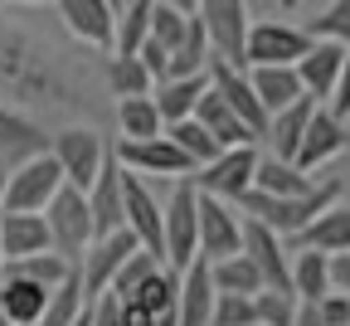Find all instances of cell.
Segmentation results:
<instances>
[{"instance_id":"6da1fadb","label":"cell","mask_w":350,"mask_h":326,"mask_svg":"<svg viewBox=\"0 0 350 326\" xmlns=\"http://www.w3.org/2000/svg\"><path fill=\"white\" fill-rule=\"evenodd\" d=\"M98 88L103 78L83 64L78 44H64L15 15H0V103L29 117H78L103 108Z\"/></svg>"},{"instance_id":"7a4b0ae2","label":"cell","mask_w":350,"mask_h":326,"mask_svg":"<svg viewBox=\"0 0 350 326\" xmlns=\"http://www.w3.org/2000/svg\"><path fill=\"white\" fill-rule=\"evenodd\" d=\"M340 195H345L340 180H321V185H312L306 195H262V190H243V195L234 200V210H239L243 219L262 224V229H273L278 239H292L297 229H306L321 210H331Z\"/></svg>"},{"instance_id":"3957f363","label":"cell","mask_w":350,"mask_h":326,"mask_svg":"<svg viewBox=\"0 0 350 326\" xmlns=\"http://www.w3.org/2000/svg\"><path fill=\"white\" fill-rule=\"evenodd\" d=\"M195 205H200V195H195L190 180H175L165 205H161V253H165L170 273H180V268H190L200 258L195 253V244H200V214H195Z\"/></svg>"},{"instance_id":"277c9868","label":"cell","mask_w":350,"mask_h":326,"mask_svg":"<svg viewBox=\"0 0 350 326\" xmlns=\"http://www.w3.org/2000/svg\"><path fill=\"white\" fill-rule=\"evenodd\" d=\"M49 156H54L64 185H73V190H88V185L98 180V171L107 166L112 147L103 142L98 127H64V131H49Z\"/></svg>"},{"instance_id":"5b68a950","label":"cell","mask_w":350,"mask_h":326,"mask_svg":"<svg viewBox=\"0 0 350 326\" xmlns=\"http://www.w3.org/2000/svg\"><path fill=\"white\" fill-rule=\"evenodd\" d=\"M44 229H49V249L78 268V258L88 253V244H93V214H88V200L83 190H73V185H64V190L44 205Z\"/></svg>"},{"instance_id":"8992f818","label":"cell","mask_w":350,"mask_h":326,"mask_svg":"<svg viewBox=\"0 0 350 326\" xmlns=\"http://www.w3.org/2000/svg\"><path fill=\"white\" fill-rule=\"evenodd\" d=\"M306 49H312V34L287 25V20H248L243 34V68H292Z\"/></svg>"},{"instance_id":"52a82bcc","label":"cell","mask_w":350,"mask_h":326,"mask_svg":"<svg viewBox=\"0 0 350 326\" xmlns=\"http://www.w3.org/2000/svg\"><path fill=\"white\" fill-rule=\"evenodd\" d=\"M59 190H64V175H59L54 156H49V151H39V156L10 166V180H5V200H0V210H15V214H44V205H49Z\"/></svg>"},{"instance_id":"ba28073f","label":"cell","mask_w":350,"mask_h":326,"mask_svg":"<svg viewBox=\"0 0 350 326\" xmlns=\"http://www.w3.org/2000/svg\"><path fill=\"white\" fill-rule=\"evenodd\" d=\"M112 156H117V166L122 171H131V175H161V180H190L195 175V166H190V156L170 142V136L161 131V136H151V142H117L112 147Z\"/></svg>"},{"instance_id":"9c48e42d","label":"cell","mask_w":350,"mask_h":326,"mask_svg":"<svg viewBox=\"0 0 350 326\" xmlns=\"http://www.w3.org/2000/svg\"><path fill=\"white\" fill-rule=\"evenodd\" d=\"M253 171H258V151L253 147H229V151H219L209 166H200L190 175V185L200 195H214V200L234 205L243 190H253Z\"/></svg>"},{"instance_id":"30bf717a","label":"cell","mask_w":350,"mask_h":326,"mask_svg":"<svg viewBox=\"0 0 350 326\" xmlns=\"http://www.w3.org/2000/svg\"><path fill=\"white\" fill-rule=\"evenodd\" d=\"M195 214H200V244H195V253L204 263H219V258H229V253H243V214L234 205L214 200V195H200Z\"/></svg>"},{"instance_id":"8fae6325","label":"cell","mask_w":350,"mask_h":326,"mask_svg":"<svg viewBox=\"0 0 350 326\" xmlns=\"http://www.w3.org/2000/svg\"><path fill=\"white\" fill-rule=\"evenodd\" d=\"M209 29V49L214 59H224L243 68V34H248V0H200L195 10Z\"/></svg>"},{"instance_id":"7c38bea8","label":"cell","mask_w":350,"mask_h":326,"mask_svg":"<svg viewBox=\"0 0 350 326\" xmlns=\"http://www.w3.org/2000/svg\"><path fill=\"white\" fill-rule=\"evenodd\" d=\"M54 5H59V20H64V34L78 44V49L112 54L117 10L107 5V0H54Z\"/></svg>"},{"instance_id":"4fadbf2b","label":"cell","mask_w":350,"mask_h":326,"mask_svg":"<svg viewBox=\"0 0 350 326\" xmlns=\"http://www.w3.org/2000/svg\"><path fill=\"white\" fill-rule=\"evenodd\" d=\"M345 151H350V127H345L331 108H317L312 122H306V136H301L292 166L312 175V171H326L331 161H340Z\"/></svg>"},{"instance_id":"5bb4252c","label":"cell","mask_w":350,"mask_h":326,"mask_svg":"<svg viewBox=\"0 0 350 326\" xmlns=\"http://www.w3.org/2000/svg\"><path fill=\"white\" fill-rule=\"evenodd\" d=\"M126 253H137V239L126 234V229H117V234H98L93 244H88V253L78 258V283H83V297L93 302L112 288L117 268L126 263Z\"/></svg>"},{"instance_id":"9a60e30c","label":"cell","mask_w":350,"mask_h":326,"mask_svg":"<svg viewBox=\"0 0 350 326\" xmlns=\"http://www.w3.org/2000/svg\"><path fill=\"white\" fill-rule=\"evenodd\" d=\"M204 78H209V88L224 98V108H229L253 136L268 131V112H262V103H258V92H253V83H248L243 68H234V64H224V59H209Z\"/></svg>"},{"instance_id":"2e32d148","label":"cell","mask_w":350,"mask_h":326,"mask_svg":"<svg viewBox=\"0 0 350 326\" xmlns=\"http://www.w3.org/2000/svg\"><path fill=\"white\" fill-rule=\"evenodd\" d=\"M243 253L258 268V277H262L268 292H292V258H287V244L273 234V229L243 219Z\"/></svg>"},{"instance_id":"e0dca14e","label":"cell","mask_w":350,"mask_h":326,"mask_svg":"<svg viewBox=\"0 0 350 326\" xmlns=\"http://www.w3.org/2000/svg\"><path fill=\"white\" fill-rule=\"evenodd\" d=\"M39 151H49V131H44L39 117L10 108V103H0V161L5 166H20Z\"/></svg>"},{"instance_id":"ac0fdd59","label":"cell","mask_w":350,"mask_h":326,"mask_svg":"<svg viewBox=\"0 0 350 326\" xmlns=\"http://www.w3.org/2000/svg\"><path fill=\"white\" fill-rule=\"evenodd\" d=\"M345 54H350V49H340V44H331V39H312V49H306V54L292 64L301 92H306L312 103H326V98H331V88H336V78H340Z\"/></svg>"},{"instance_id":"d6986e66","label":"cell","mask_w":350,"mask_h":326,"mask_svg":"<svg viewBox=\"0 0 350 326\" xmlns=\"http://www.w3.org/2000/svg\"><path fill=\"white\" fill-rule=\"evenodd\" d=\"M282 244H292L297 253L301 249H312V253H350V205L336 200L331 210H321L312 224L297 229V234L282 239Z\"/></svg>"},{"instance_id":"ffe728a7","label":"cell","mask_w":350,"mask_h":326,"mask_svg":"<svg viewBox=\"0 0 350 326\" xmlns=\"http://www.w3.org/2000/svg\"><path fill=\"white\" fill-rule=\"evenodd\" d=\"M83 200H88V214H93V234H117V229H126L122 224V166H117V156H107L98 180L83 190Z\"/></svg>"},{"instance_id":"44dd1931","label":"cell","mask_w":350,"mask_h":326,"mask_svg":"<svg viewBox=\"0 0 350 326\" xmlns=\"http://www.w3.org/2000/svg\"><path fill=\"white\" fill-rule=\"evenodd\" d=\"M214 312V283H209V263L195 258L180 268V288H175V326H209Z\"/></svg>"},{"instance_id":"7402d4cb","label":"cell","mask_w":350,"mask_h":326,"mask_svg":"<svg viewBox=\"0 0 350 326\" xmlns=\"http://www.w3.org/2000/svg\"><path fill=\"white\" fill-rule=\"evenodd\" d=\"M44 307H49V288L29 283V277H15V273H0V321L39 326Z\"/></svg>"},{"instance_id":"603a6c76","label":"cell","mask_w":350,"mask_h":326,"mask_svg":"<svg viewBox=\"0 0 350 326\" xmlns=\"http://www.w3.org/2000/svg\"><path fill=\"white\" fill-rule=\"evenodd\" d=\"M190 117H195V122H200V127L214 136V142L224 147V151H229V147H253V142H258V136H253V131H248V127L224 108V98H219L214 88H204L200 98H195V112H190Z\"/></svg>"},{"instance_id":"cb8c5ba5","label":"cell","mask_w":350,"mask_h":326,"mask_svg":"<svg viewBox=\"0 0 350 326\" xmlns=\"http://www.w3.org/2000/svg\"><path fill=\"white\" fill-rule=\"evenodd\" d=\"M49 249V229H44V214H15V210H0V253L5 263L29 258Z\"/></svg>"},{"instance_id":"d4e9b609","label":"cell","mask_w":350,"mask_h":326,"mask_svg":"<svg viewBox=\"0 0 350 326\" xmlns=\"http://www.w3.org/2000/svg\"><path fill=\"white\" fill-rule=\"evenodd\" d=\"M317 108H321V103H312V98H297L292 108L273 112V117H268V131H262V142L273 147L268 156L292 161V156H297V147H301V136H306V122H312V112H317Z\"/></svg>"},{"instance_id":"484cf974","label":"cell","mask_w":350,"mask_h":326,"mask_svg":"<svg viewBox=\"0 0 350 326\" xmlns=\"http://www.w3.org/2000/svg\"><path fill=\"white\" fill-rule=\"evenodd\" d=\"M103 88H107V98H151V88H156V78L142 68V59L137 54H107L103 59Z\"/></svg>"},{"instance_id":"4316f807","label":"cell","mask_w":350,"mask_h":326,"mask_svg":"<svg viewBox=\"0 0 350 326\" xmlns=\"http://www.w3.org/2000/svg\"><path fill=\"white\" fill-rule=\"evenodd\" d=\"M209 88V78L204 73H190V78H161L156 88H151V103H156V112H161V122L170 127V122H185L190 112H195V98Z\"/></svg>"},{"instance_id":"83f0119b","label":"cell","mask_w":350,"mask_h":326,"mask_svg":"<svg viewBox=\"0 0 350 326\" xmlns=\"http://www.w3.org/2000/svg\"><path fill=\"white\" fill-rule=\"evenodd\" d=\"M248 83H253V92H258V103H262V112H282V108H292L297 98H306L301 92V83H297V68H248Z\"/></svg>"},{"instance_id":"f1b7e54d","label":"cell","mask_w":350,"mask_h":326,"mask_svg":"<svg viewBox=\"0 0 350 326\" xmlns=\"http://www.w3.org/2000/svg\"><path fill=\"white\" fill-rule=\"evenodd\" d=\"M209 59H214V49H209V29H204V20H200V15H190L185 39L170 49L165 78H190V73H204V68H209Z\"/></svg>"},{"instance_id":"f546056e","label":"cell","mask_w":350,"mask_h":326,"mask_svg":"<svg viewBox=\"0 0 350 326\" xmlns=\"http://www.w3.org/2000/svg\"><path fill=\"white\" fill-rule=\"evenodd\" d=\"M312 185H321L317 175L297 171L292 161H278V156H258V171H253V190L262 195H306Z\"/></svg>"},{"instance_id":"4dcf8cb0","label":"cell","mask_w":350,"mask_h":326,"mask_svg":"<svg viewBox=\"0 0 350 326\" xmlns=\"http://www.w3.org/2000/svg\"><path fill=\"white\" fill-rule=\"evenodd\" d=\"M117 131H122L117 142H151V136L165 131V122H161L151 98H122L117 103Z\"/></svg>"},{"instance_id":"1f68e13d","label":"cell","mask_w":350,"mask_h":326,"mask_svg":"<svg viewBox=\"0 0 350 326\" xmlns=\"http://www.w3.org/2000/svg\"><path fill=\"white\" fill-rule=\"evenodd\" d=\"M151 39V0H126L112 25V54H137Z\"/></svg>"},{"instance_id":"d6a6232c","label":"cell","mask_w":350,"mask_h":326,"mask_svg":"<svg viewBox=\"0 0 350 326\" xmlns=\"http://www.w3.org/2000/svg\"><path fill=\"white\" fill-rule=\"evenodd\" d=\"M326 258H331V253H312V249H301V253L292 258V297H297V302H321V297L331 292Z\"/></svg>"},{"instance_id":"836d02e7","label":"cell","mask_w":350,"mask_h":326,"mask_svg":"<svg viewBox=\"0 0 350 326\" xmlns=\"http://www.w3.org/2000/svg\"><path fill=\"white\" fill-rule=\"evenodd\" d=\"M209 283H214V292H239V297L262 292V277H258V268L248 263V253H229V258L209 263Z\"/></svg>"},{"instance_id":"e575fe53","label":"cell","mask_w":350,"mask_h":326,"mask_svg":"<svg viewBox=\"0 0 350 326\" xmlns=\"http://www.w3.org/2000/svg\"><path fill=\"white\" fill-rule=\"evenodd\" d=\"M161 268H165V263H161L156 253L137 249V253H126V263L117 268V277H112V288H107V292H112L117 302H131V297H137V292L151 283V277H156Z\"/></svg>"},{"instance_id":"d590c367","label":"cell","mask_w":350,"mask_h":326,"mask_svg":"<svg viewBox=\"0 0 350 326\" xmlns=\"http://www.w3.org/2000/svg\"><path fill=\"white\" fill-rule=\"evenodd\" d=\"M83 307H88V297H83V283H78V268L64 277L59 288H49V307H44V316H39V326H73L78 316H83Z\"/></svg>"},{"instance_id":"8d00e7d4","label":"cell","mask_w":350,"mask_h":326,"mask_svg":"<svg viewBox=\"0 0 350 326\" xmlns=\"http://www.w3.org/2000/svg\"><path fill=\"white\" fill-rule=\"evenodd\" d=\"M165 136H170V142L190 156V166H195V171H200V166H209L219 151H224V147H219V142H214V136H209V131H204L195 117H185V122H170V127H165Z\"/></svg>"},{"instance_id":"74e56055","label":"cell","mask_w":350,"mask_h":326,"mask_svg":"<svg viewBox=\"0 0 350 326\" xmlns=\"http://www.w3.org/2000/svg\"><path fill=\"white\" fill-rule=\"evenodd\" d=\"M5 273H15V277H29V283H39V288H59L64 277L73 273V263H64L54 249H44V253H29V258H15V263H5Z\"/></svg>"},{"instance_id":"f35d334b","label":"cell","mask_w":350,"mask_h":326,"mask_svg":"<svg viewBox=\"0 0 350 326\" xmlns=\"http://www.w3.org/2000/svg\"><path fill=\"white\" fill-rule=\"evenodd\" d=\"M306 34H312V39H331V44H340V49H350V0H331V5L312 20Z\"/></svg>"},{"instance_id":"ab89813d","label":"cell","mask_w":350,"mask_h":326,"mask_svg":"<svg viewBox=\"0 0 350 326\" xmlns=\"http://www.w3.org/2000/svg\"><path fill=\"white\" fill-rule=\"evenodd\" d=\"M185 25H190V15H180V10L161 5V0H151V39L165 49V64H170V49L185 39Z\"/></svg>"},{"instance_id":"60d3db41","label":"cell","mask_w":350,"mask_h":326,"mask_svg":"<svg viewBox=\"0 0 350 326\" xmlns=\"http://www.w3.org/2000/svg\"><path fill=\"white\" fill-rule=\"evenodd\" d=\"M253 316H258V326H292V316H297V297L292 292H253Z\"/></svg>"},{"instance_id":"b9f144b4","label":"cell","mask_w":350,"mask_h":326,"mask_svg":"<svg viewBox=\"0 0 350 326\" xmlns=\"http://www.w3.org/2000/svg\"><path fill=\"white\" fill-rule=\"evenodd\" d=\"M209 326H258V316H253V297H239V292H214Z\"/></svg>"},{"instance_id":"7bdbcfd3","label":"cell","mask_w":350,"mask_h":326,"mask_svg":"<svg viewBox=\"0 0 350 326\" xmlns=\"http://www.w3.org/2000/svg\"><path fill=\"white\" fill-rule=\"evenodd\" d=\"M88 326H122V302L112 292L93 297V302H88Z\"/></svg>"},{"instance_id":"ee69618b","label":"cell","mask_w":350,"mask_h":326,"mask_svg":"<svg viewBox=\"0 0 350 326\" xmlns=\"http://www.w3.org/2000/svg\"><path fill=\"white\" fill-rule=\"evenodd\" d=\"M331 112H336L340 122H350V54H345L340 78H336V88H331Z\"/></svg>"},{"instance_id":"f6af8a7d","label":"cell","mask_w":350,"mask_h":326,"mask_svg":"<svg viewBox=\"0 0 350 326\" xmlns=\"http://www.w3.org/2000/svg\"><path fill=\"white\" fill-rule=\"evenodd\" d=\"M326 277H331V292L350 297V253H331L326 258Z\"/></svg>"},{"instance_id":"bcb514c9","label":"cell","mask_w":350,"mask_h":326,"mask_svg":"<svg viewBox=\"0 0 350 326\" xmlns=\"http://www.w3.org/2000/svg\"><path fill=\"white\" fill-rule=\"evenodd\" d=\"M292 326H326V321H321L317 302H297V316H292Z\"/></svg>"},{"instance_id":"7dc6e473","label":"cell","mask_w":350,"mask_h":326,"mask_svg":"<svg viewBox=\"0 0 350 326\" xmlns=\"http://www.w3.org/2000/svg\"><path fill=\"white\" fill-rule=\"evenodd\" d=\"M122 326H156V321H151L137 302H122Z\"/></svg>"},{"instance_id":"c3c4849f","label":"cell","mask_w":350,"mask_h":326,"mask_svg":"<svg viewBox=\"0 0 350 326\" xmlns=\"http://www.w3.org/2000/svg\"><path fill=\"white\" fill-rule=\"evenodd\" d=\"M161 5H170V10H180V15H195V10H200V0H161Z\"/></svg>"},{"instance_id":"681fc988","label":"cell","mask_w":350,"mask_h":326,"mask_svg":"<svg viewBox=\"0 0 350 326\" xmlns=\"http://www.w3.org/2000/svg\"><path fill=\"white\" fill-rule=\"evenodd\" d=\"M5 180H10V166L0 161V200H5Z\"/></svg>"},{"instance_id":"f907efd6","label":"cell","mask_w":350,"mask_h":326,"mask_svg":"<svg viewBox=\"0 0 350 326\" xmlns=\"http://www.w3.org/2000/svg\"><path fill=\"white\" fill-rule=\"evenodd\" d=\"M5 5V0H0ZM10 5H54V0H10Z\"/></svg>"},{"instance_id":"816d5d0a","label":"cell","mask_w":350,"mask_h":326,"mask_svg":"<svg viewBox=\"0 0 350 326\" xmlns=\"http://www.w3.org/2000/svg\"><path fill=\"white\" fill-rule=\"evenodd\" d=\"M278 5H282V10H297V5H301V0H278Z\"/></svg>"},{"instance_id":"f5cc1de1","label":"cell","mask_w":350,"mask_h":326,"mask_svg":"<svg viewBox=\"0 0 350 326\" xmlns=\"http://www.w3.org/2000/svg\"><path fill=\"white\" fill-rule=\"evenodd\" d=\"M107 5H112V10H122V5H126V0H107Z\"/></svg>"},{"instance_id":"db71d44e","label":"cell","mask_w":350,"mask_h":326,"mask_svg":"<svg viewBox=\"0 0 350 326\" xmlns=\"http://www.w3.org/2000/svg\"><path fill=\"white\" fill-rule=\"evenodd\" d=\"M0 273H5V253H0Z\"/></svg>"}]
</instances>
